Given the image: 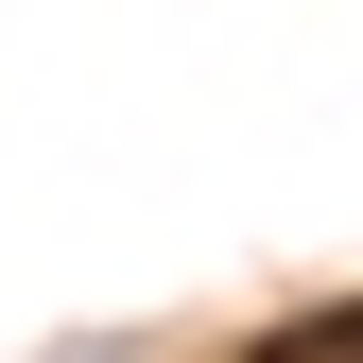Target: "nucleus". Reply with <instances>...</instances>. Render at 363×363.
<instances>
[{
  "label": "nucleus",
  "mask_w": 363,
  "mask_h": 363,
  "mask_svg": "<svg viewBox=\"0 0 363 363\" xmlns=\"http://www.w3.org/2000/svg\"><path fill=\"white\" fill-rule=\"evenodd\" d=\"M259 363H363V329H346V311H311V329H277Z\"/></svg>",
  "instance_id": "nucleus-1"
}]
</instances>
